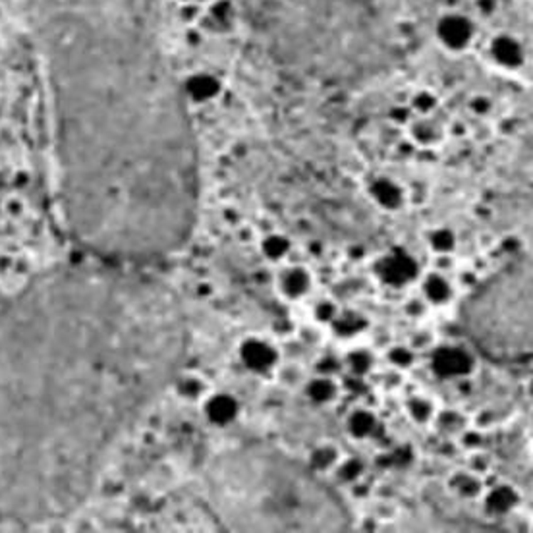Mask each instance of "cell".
I'll return each instance as SVG.
<instances>
[{"label":"cell","mask_w":533,"mask_h":533,"mask_svg":"<svg viewBox=\"0 0 533 533\" xmlns=\"http://www.w3.org/2000/svg\"><path fill=\"white\" fill-rule=\"evenodd\" d=\"M186 348L176 294L126 265L59 267L14 296L0 310V518L76 510Z\"/></svg>","instance_id":"6da1fadb"},{"label":"cell","mask_w":533,"mask_h":533,"mask_svg":"<svg viewBox=\"0 0 533 533\" xmlns=\"http://www.w3.org/2000/svg\"><path fill=\"white\" fill-rule=\"evenodd\" d=\"M45 64L62 215L112 263L176 251L198 213V145L158 0H29Z\"/></svg>","instance_id":"7a4b0ae2"},{"label":"cell","mask_w":533,"mask_h":533,"mask_svg":"<svg viewBox=\"0 0 533 533\" xmlns=\"http://www.w3.org/2000/svg\"><path fill=\"white\" fill-rule=\"evenodd\" d=\"M381 275L382 280H387L389 284L400 286L412 280L415 275V265L412 261V257L404 255V253H392L389 255L381 265Z\"/></svg>","instance_id":"3957f363"},{"label":"cell","mask_w":533,"mask_h":533,"mask_svg":"<svg viewBox=\"0 0 533 533\" xmlns=\"http://www.w3.org/2000/svg\"><path fill=\"white\" fill-rule=\"evenodd\" d=\"M469 357L467 354H464L462 350H445L439 357H437V369H439V373L442 375H464L466 373V369L469 367Z\"/></svg>","instance_id":"277c9868"},{"label":"cell","mask_w":533,"mask_h":533,"mask_svg":"<svg viewBox=\"0 0 533 533\" xmlns=\"http://www.w3.org/2000/svg\"><path fill=\"white\" fill-rule=\"evenodd\" d=\"M423 288H425V294H427L429 300H433V302H445L450 296V286L439 275H431Z\"/></svg>","instance_id":"5b68a950"},{"label":"cell","mask_w":533,"mask_h":533,"mask_svg":"<svg viewBox=\"0 0 533 533\" xmlns=\"http://www.w3.org/2000/svg\"><path fill=\"white\" fill-rule=\"evenodd\" d=\"M532 395H533V382H532Z\"/></svg>","instance_id":"8992f818"}]
</instances>
